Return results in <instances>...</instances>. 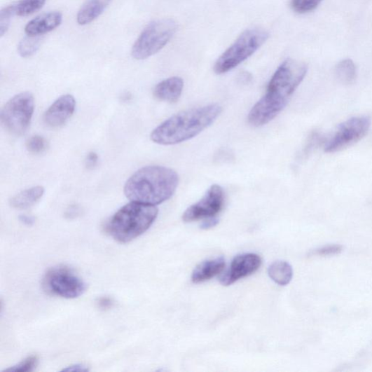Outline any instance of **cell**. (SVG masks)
Instances as JSON below:
<instances>
[{
  "label": "cell",
  "instance_id": "cell-1",
  "mask_svg": "<svg viewBox=\"0 0 372 372\" xmlns=\"http://www.w3.org/2000/svg\"><path fill=\"white\" fill-rule=\"evenodd\" d=\"M307 71L305 63L291 58L285 60L271 77L266 95L249 111V125L261 127L275 118L287 106Z\"/></svg>",
  "mask_w": 372,
  "mask_h": 372
},
{
  "label": "cell",
  "instance_id": "cell-2",
  "mask_svg": "<svg viewBox=\"0 0 372 372\" xmlns=\"http://www.w3.org/2000/svg\"><path fill=\"white\" fill-rule=\"evenodd\" d=\"M179 183L177 172L162 166H148L134 173L124 192L131 202L158 205L172 197Z\"/></svg>",
  "mask_w": 372,
  "mask_h": 372
},
{
  "label": "cell",
  "instance_id": "cell-3",
  "mask_svg": "<svg viewBox=\"0 0 372 372\" xmlns=\"http://www.w3.org/2000/svg\"><path fill=\"white\" fill-rule=\"evenodd\" d=\"M221 112L222 107L218 104L182 111L154 129L151 139L155 144L164 146L185 142L212 125Z\"/></svg>",
  "mask_w": 372,
  "mask_h": 372
},
{
  "label": "cell",
  "instance_id": "cell-4",
  "mask_svg": "<svg viewBox=\"0 0 372 372\" xmlns=\"http://www.w3.org/2000/svg\"><path fill=\"white\" fill-rule=\"evenodd\" d=\"M158 215L156 206L131 202L113 215L106 225V231L116 242L128 243L142 236Z\"/></svg>",
  "mask_w": 372,
  "mask_h": 372
},
{
  "label": "cell",
  "instance_id": "cell-5",
  "mask_svg": "<svg viewBox=\"0 0 372 372\" xmlns=\"http://www.w3.org/2000/svg\"><path fill=\"white\" fill-rule=\"evenodd\" d=\"M268 31L259 27L248 29L219 58L214 65L217 74H226L245 62L268 40Z\"/></svg>",
  "mask_w": 372,
  "mask_h": 372
},
{
  "label": "cell",
  "instance_id": "cell-6",
  "mask_svg": "<svg viewBox=\"0 0 372 372\" xmlns=\"http://www.w3.org/2000/svg\"><path fill=\"white\" fill-rule=\"evenodd\" d=\"M178 25L172 18H162L151 22L134 43L131 54L136 60H145L159 53L172 40Z\"/></svg>",
  "mask_w": 372,
  "mask_h": 372
},
{
  "label": "cell",
  "instance_id": "cell-7",
  "mask_svg": "<svg viewBox=\"0 0 372 372\" xmlns=\"http://www.w3.org/2000/svg\"><path fill=\"white\" fill-rule=\"evenodd\" d=\"M34 111V99L29 92L19 93L9 100L1 111V122L11 134L21 135L29 127Z\"/></svg>",
  "mask_w": 372,
  "mask_h": 372
},
{
  "label": "cell",
  "instance_id": "cell-8",
  "mask_svg": "<svg viewBox=\"0 0 372 372\" xmlns=\"http://www.w3.org/2000/svg\"><path fill=\"white\" fill-rule=\"evenodd\" d=\"M43 285L51 295L66 299H75L83 295L86 283L70 268L57 266L46 274Z\"/></svg>",
  "mask_w": 372,
  "mask_h": 372
},
{
  "label": "cell",
  "instance_id": "cell-9",
  "mask_svg": "<svg viewBox=\"0 0 372 372\" xmlns=\"http://www.w3.org/2000/svg\"><path fill=\"white\" fill-rule=\"evenodd\" d=\"M371 122L368 117H355L341 124L325 146L326 153H335L360 141L367 134Z\"/></svg>",
  "mask_w": 372,
  "mask_h": 372
},
{
  "label": "cell",
  "instance_id": "cell-10",
  "mask_svg": "<svg viewBox=\"0 0 372 372\" xmlns=\"http://www.w3.org/2000/svg\"><path fill=\"white\" fill-rule=\"evenodd\" d=\"M223 205V189L219 185H213L200 201L186 210L183 214V221L186 223H191L216 217V215L222 210Z\"/></svg>",
  "mask_w": 372,
  "mask_h": 372
},
{
  "label": "cell",
  "instance_id": "cell-11",
  "mask_svg": "<svg viewBox=\"0 0 372 372\" xmlns=\"http://www.w3.org/2000/svg\"><path fill=\"white\" fill-rule=\"evenodd\" d=\"M262 260L256 254H240L232 261L229 269L221 277V284L230 286L256 272L261 267Z\"/></svg>",
  "mask_w": 372,
  "mask_h": 372
},
{
  "label": "cell",
  "instance_id": "cell-12",
  "mask_svg": "<svg viewBox=\"0 0 372 372\" xmlns=\"http://www.w3.org/2000/svg\"><path fill=\"white\" fill-rule=\"evenodd\" d=\"M76 108V101L71 95H64L48 108L44 114V123L50 128H57L65 125Z\"/></svg>",
  "mask_w": 372,
  "mask_h": 372
},
{
  "label": "cell",
  "instance_id": "cell-13",
  "mask_svg": "<svg viewBox=\"0 0 372 372\" xmlns=\"http://www.w3.org/2000/svg\"><path fill=\"white\" fill-rule=\"evenodd\" d=\"M62 19V14L57 11L42 14L32 19L27 25L25 33L31 36H39L47 34L60 27Z\"/></svg>",
  "mask_w": 372,
  "mask_h": 372
},
{
  "label": "cell",
  "instance_id": "cell-14",
  "mask_svg": "<svg viewBox=\"0 0 372 372\" xmlns=\"http://www.w3.org/2000/svg\"><path fill=\"white\" fill-rule=\"evenodd\" d=\"M184 82L182 78L172 76L156 85L153 90V95L160 101L176 103L182 95Z\"/></svg>",
  "mask_w": 372,
  "mask_h": 372
},
{
  "label": "cell",
  "instance_id": "cell-15",
  "mask_svg": "<svg viewBox=\"0 0 372 372\" xmlns=\"http://www.w3.org/2000/svg\"><path fill=\"white\" fill-rule=\"evenodd\" d=\"M226 266L223 257L206 261L195 268L192 273L191 280L194 284L205 282L219 275Z\"/></svg>",
  "mask_w": 372,
  "mask_h": 372
},
{
  "label": "cell",
  "instance_id": "cell-16",
  "mask_svg": "<svg viewBox=\"0 0 372 372\" xmlns=\"http://www.w3.org/2000/svg\"><path fill=\"white\" fill-rule=\"evenodd\" d=\"M111 2L112 0H88L77 13V23L84 26L94 22Z\"/></svg>",
  "mask_w": 372,
  "mask_h": 372
},
{
  "label": "cell",
  "instance_id": "cell-17",
  "mask_svg": "<svg viewBox=\"0 0 372 372\" xmlns=\"http://www.w3.org/2000/svg\"><path fill=\"white\" fill-rule=\"evenodd\" d=\"M44 193L45 188L43 186H34L13 195L10 200V205L15 209H27L40 201Z\"/></svg>",
  "mask_w": 372,
  "mask_h": 372
},
{
  "label": "cell",
  "instance_id": "cell-18",
  "mask_svg": "<svg viewBox=\"0 0 372 372\" xmlns=\"http://www.w3.org/2000/svg\"><path fill=\"white\" fill-rule=\"evenodd\" d=\"M268 275L274 282L281 286H286L292 280L293 270L288 263L277 261L270 266Z\"/></svg>",
  "mask_w": 372,
  "mask_h": 372
},
{
  "label": "cell",
  "instance_id": "cell-19",
  "mask_svg": "<svg viewBox=\"0 0 372 372\" xmlns=\"http://www.w3.org/2000/svg\"><path fill=\"white\" fill-rule=\"evenodd\" d=\"M336 74L338 79L344 84L348 85L354 83L357 78V68L350 60L340 62L336 67Z\"/></svg>",
  "mask_w": 372,
  "mask_h": 372
},
{
  "label": "cell",
  "instance_id": "cell-20",
  "mask_svg": "<svg viewBox=\"0 0 372 372\" xmlns=\"http://www.w3.org/2000/svg\"><path fill=\"white\" fill-rule=\"evenodd\" d=\"M46 0H19L15 3V15L26 17L43 8Z\"/></svg>",
  "mask_w": 372,
  "mask_h": 372
},
{
  "label": "cell",
  "instance_id": "cell-21",
  "mask_svg": "<svg viewBox=\"0 0 372 372\" xmlns=\"http://www.w3.org/2000/svg\"><path fill=\"white\" fill-rule=\"evenodd\" d=\"M41 45V36H27L19 43L18 52L22 57H29L34 55Z\"/></svg>",
  "mask_w": 372,
  "mask_h": 372
},
{
  "label": "cell",
  "instance_id": "cell-22",
  "mask_svg": "<svg viewBox=\"0 0 372 372\" xmlns=\"http://www.w3.org/2000/svg\"><path fill=\"white\" fill-rule=\"evenodd\" d=\"M14 15H16L15 3L0 11V36H4L7 33Z\"/></svg>",
  "mask_w": 372,
  "mask_h": 372
},
{
  "label": "cell",
  "instance_id": "cell-23",
  "mask_svg": "<svg viewBox=\"0 0 372 372\" xmlns=\"http://www.w3.org/2000/svg\"><path fill=\"white\" fill-rule=\"evenodd\" d=\"M322 0H291V8L298 13H305L316 9Z\"/></svg>",
  "mask_w": 372,
  "mask_h": 372
},
{
  "label": "cell",
  "instance_id": "cell-24",
  "mask_svg": "<svg viewBox=\"0 0 372 372\" xmlns=\"http://www.w3.org/2000/svg\"><path fill=\"white\" fill-rule=\"evenodd\" d=\"M39 359L36 356H30L23 360L22 362L6 369V371L10 372H30L34 371L38 365Z\"/></svg>",
  "mask_w": 372,
  "mask_h": 372
},
{
  "label": "cell",
  "instance_id": "cell-25",
  "mask_svg": "<svg viewBox=\"0 0 372 372\" xmlns=\"http://www.w3.org/2000/svg\"><path fill=\"white\" fill-rule=\"evenodd\" d=\"M47 147V142L43 137L34 135L31 137L27 142V149L32 153H41Z\"/></svg>",
  "mask_w": 372,
  "mask_h": 372
},
{
  "label": "cell",
  "instance_id": "cell-26",
  "mask_svg": "<svg viewBox=\"0 0 372 372\" xmlns=\"http://www.w3.org/2000/svg\"><path fill=\"white\" fill-rule=\"evenodd\" d=\"M343 249V247L339 244L329 245L324 247L310 252L311 256H335V254H340Z\"/></svg>",
  "mask_w": 372,
  "mask_h": 372
},
{
  "label": "cell",
  "instance_id": "cell-27",
  "mask_svg": "<svg viewBox=\"0 0 372 372\" xmlns=\"http://www.w3.org/2000/svg\"><path fill=\"white\" fill-rule=\"evenodd\" d=\"M96 304L100 310H107L113 308L114 301L109 297H102L97 301Z\"/></svg>",
  "mask_w": 372,
  "mask_h": 372
},
{
  "label": "cell",
  "instance_id": "cell-28",
  "mask_svg": "<svg viewBox=\"0 0 372 372\" xmlns=\"http://www.w3.org/2000/svg\"><path fill=\"white\" fill-rule=\"evenodd\" d=\"M99 156L95 152H90L85 159V166L89 170L94 169L99 163Z\"/></svg>",
  "mask_w": 372,
  "mask_h": 372
},
{
  "label": "cell",
  "instance_id": "cell-29",
  "mask_svg": "<svg viewBox=\"0 0 372 372\" xmlns=\"http://www.w3.org/2000/svg\"><path fill=\"white\" fill-rule=\"evenodd\" d=\"M219 223V220L216 217H212L205 219L200 227L202 229L207 230L216 226Z\"/></svg>",
  "mask_w": 372,
  "mask_h": 372
},
{
  "label": "cell",
  "instance_id": "cell-30",
  "mask_svg": "<svg viewBox=\"0 0 372 372\" xmlns=\"http://www.w3.org/2000/svg\"><path fill=\"white\" fill-rule=\"evenodd\" d=\"M19 221H20L22 223L27 226H32L35 223V219L32 216H29V215L27 214L20 215V216H19Z\"/></svg>",
  "mask_w": 372,
  "mask_h": 372
},
{
  "label": "cell",
  "instance_id": "cell-31",
  "mask_svg": "<svg viewBox=\"0 0 372 372\" xmlns=\"http://www.w3.org/2000/svg\"><path fill=\"white\" fill-rule=\"evenodd\" d=\"M89 369L83 364H75L69 366L62 371H88Z\"/></svg>",
  "mask_w": 372,
  "mask_h": 372
},
{
  "label": "cell",
  "instance_id": "cell-32",
  "mask_svg": "<svg viewBox=\"0 0 372 372\" xmlns=\"http://www.w3.org/2000/svg\"><path fill=\"white\" fill-rule=\"evenodd\" d=\"M80 209L76 206L71 207L66 212V216L69 219L75 218L80 214Z\"/></svg>",
  "mask_w": 372,
  "mask_h": 372
}]
</instances>
